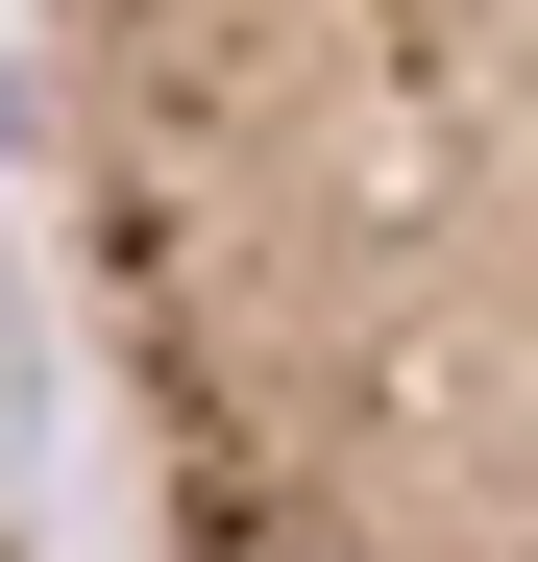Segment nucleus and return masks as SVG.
Listing matches in <instances>:
<instances>
[{
    "mask_svg": "<svg viewBox=\"0 0 538 562\" xmlns=\"http://www.w3.org/2000/svg\"><path fill=\"white\" fill-rule=\"evenodd\" d=\"M25 147L147 562H538V0H25Z\"/></svg>",
    "mask_w": 538,
    "mask_h": 562,
    "instance_id": "obj_1",
    "label": "nucleus"
},
{
    "mask_svg": "<svg viewBox=\"0 0 538 562\" xmlns=\"http://www.w3.org/2000/svg\"><path fill=\"white\" fill-rule=\"evenodd\" d=\"M0 562H25V538H0Z\"/></svg>",
    "mask_w": 538,
    "mask_h": 562,
    "instance_id": "obj_2",
    "label": "nucleus"
}]
</instances>
